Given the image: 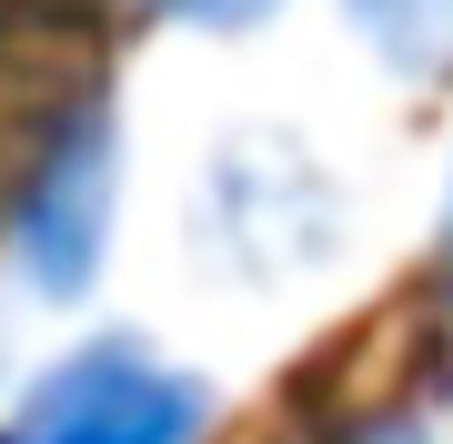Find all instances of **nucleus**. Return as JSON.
<instances>
[{"label":"nucleus","instance_id":"5","mask_svg":"<svg viewBox=\"0 0 453 444\" xmlns=\"http://www.w3.org/2000/svg\"><path fill=\"white\" fill-rule=\"evenodd\" d=\"M142 20H172V31H262V20L282 11V0H131Z\"/></svg>","mask_w":453,"mask_h":444},{"label":"nucleus","instance_id":"7","mask_svg":"<svg viewBox=\"0 0 453 444\" xmlns=\"http://www.w3.org/2000/svg\"><path fill=\"white\" fill-rule=\"evenodd\" d=\"M434 273L453 283V172H443V213H434Z\"/></svg>","mask_w":453,"mask_h":444},{"label":"nucleus","instance_id":"2","mask_svg":"<svg viewBox=\"0 0 453 444\" xmlns=\"http://www.w3.org/2000/svg\"><path fill=\"white\" fill-rule=\"evenodd\" d=\"M202 434L211 384L142 333H91L0 404V444H202Z\"/></svg>","mask_w":453,"mask_h":444},{"label":"nucleus","instance_id":"4","mask_svg":"<svg viewBox=\"0 0 453 444\" xmlns=\"http://www.w3.org/2000/svg\"><path fill=\"white\" fill-rule=\"evenodd\" d=\"M342 20L372 41V61H393L403 82H443L453 71V0H342Z\"/></svg>","mask_w":453,"mask_h":444},{"label":"nucleus","instance_id":"1","mask_svg":"<svg viewBox=\"0 0 453 444\" xmlns=\"http://www.w3.org/2000/svg\"><path fill=\"white\" fill-rule=\"evenodd\" d=\"M121 112L81 11H0V263L31 303H81L111 263Z\"/></svg>","mask_w":453,"mask_h":444},{"label":"nucleus","instance_id":"6","mask_svg":"<svg viewBox=\"0 0 453 444\" xmlns=\"http://www.w3.org/2000/svg\"><path fill=\"white\" fill-rule=\"evenodd\" d=\"M333 444H434V434H423V414H363V425H342Z\"/></svg>","mask_w":453,"mask_h":444},{"label":"nucleus","instance_id":"3","mask_svg":"<svg viewBox=\"0 0 453 444\" xmlns=\"http://www.w3.org/2000/svg\"><path fill=\"white\" fill-rule=\"evenodd\" d=\"M211 192H232V253H252L262 273H292V263L333 253V182L312 172V152L242 142L211 172Z\"/></svg>","mask_w":453,"mask_h":444}]
</instances>
